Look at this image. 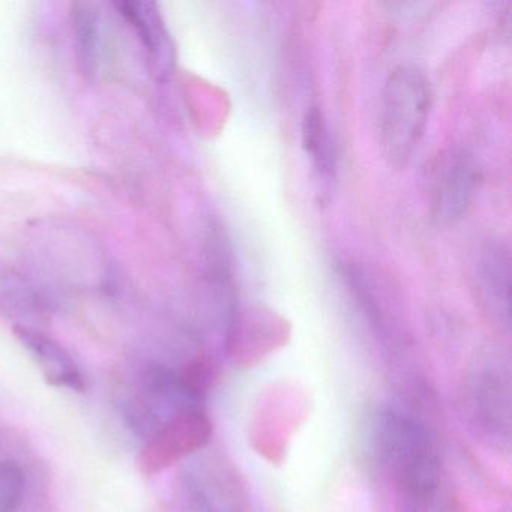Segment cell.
Returning <instances> with one entry per match:
<instances>
[{
	"instance_id": "obj_1",
	"label": "cell",
	"mask_w": 512,
	"mask_h": 512,
	"mask_svg": "<svg viewBox=\"0 0 512 512\" xmlns=\"http://www.w3.org/2000/svg\"><path fill=\"white\" fill-rule=\"evenodd\" d=\"M374 440L400 487L416 502L433 499L440 482V455L430 430L412 416L386 409L374 422Z\"/></svg>"
},
{
	"instance_id": "obj_2",
	"label": "cell",
	"mask_w": 512,
	"mask_h": 512,
	"mask_svg": "<svg viewBox=\"0 0 512 512\" xmlns=\"http://www.w3.org/2000/svg\"><path fill=\"white\" fill-rule=\"evenodd\" d=\"M433 107V88L416 65L395 68L382 92L380 143L386 160L403 166L424 137Z\"/></svg>"
},
{
	"instance_id": "obj_3",
	"label": "cell",
	"mask_w": 512,
	"mask_h": 512,
	"mask_svg": "<svg viewBox=\"0 0 512 512\" xmlns=\"http://www.w3.org/2000/svg\"><path fill=\"white\" fill-rule=\"evenodd\" d=\"M481 184V170L467 152H451L433 170L431 203L439 223L461 220L469 211Z\"/></svg>"
},
{
	"instance_id": "obj_4",
	"label": "cell",
	"mask_w": 512,
	"mask_h": 512,
	"mask_svg": "<svg viewBox=\"0 0 512 512\" xmlns=\"http://www.w3.org/2000/svg\"><path fill=\"white\" fill-rule=\"evenodd\" d=\"M211 431L212 425L205 413L199 409L182 410L149 443L140 460L142 469L151 473L173 464L206 445Z\"/></svg>"
},
{
	"instance_id": "obj_5",
	"label": "cell",
	"mask_w": 512,
	"mask_h": 512,
	"mask_svg": "<svg viewBox=\"0 0 512 512\" xmlns=\"http://www.w3.org/2000/svg\"><path fill=\"white\" fill-rule=\"evenodd\" d=\"M118 13L136 29L155 71L167 76L175 64V46L154 2H116Z\"/></svg>"
},
{
	"instance_id": "obj_6",
	"label": "cell",
	"mask_w": 512,
	"mask_h": 512,
	"mask_svg": "<svg viewBox=\"0 0 512 512\" xmlns=\"http://www.w3.org/2000/svg\"><path fill=\"white\" fill-rule=\"evenodd\" d=\"M302 146L313 167L319 203L329 200L337 175V154L325 116L319 107H310L302 119Z\"/></svg>"
},
{
	"instance_id": "obj_7",
	"label": "cell",
	"mask_w": 512,
	"mask_h": 512,
	"mask_svg": "<svg viewBox=\"0 0 512 512\" xmlns=\"http://www.w3.org/2000/svg\"><path fill=\"white\" fill-rule=\"evenodd\" d=\"M16 334L31 350L32 356L37 359L47 382L61 388L73 389V391L82 392L85 389V382L79 368L61 344L25 326H17Z\"/></svg>"
},
{
	"instance_id": "obj_8",
	"label": "cell",
	"mask_w": 512,
	"mask_h": 512,
	"mask_svg": "<svg viewBox=\"0 0 512 512\" xmlns=\"http://www.w3.org/2000/svg\"><path fill=\"white\" fill-rule=\"evenodd\" d=\"M77 53L86 76H95L103 61L104 37L100 7L92 2H77L71 11Z\"/></svg>"
},
{
	"instance_id": "obj_9",
	"label": "cell",
	"mask_w": 512,
	"mask_h": 512,
	"mask_svg": "<svg viewBox=\"0 0 512 512\" xmlns=\"http://www.w3.org/2000/svg\"><path fill=\"white\" fill-rule=\"evenodd\" d=\"M478 283L490 307L509 320V292H511V260L502 247H488L482 253L478 268Z\"/></svg>"
},
{
	"instance_id": "obj_10",
	"label": "cell",
	"mask_w": 512,
	"mask_h": 512,
	"mask_svg": "<svg viewBox=\"0 0 512 512\" xmlns=\"http://www.w3.org/2000/svg\"><path fill=\"white\" fill-rule=\"evenodd\" d=\"M479 391H481L479 407H481L482 418L491 427L509 428V398L499 379L487 377Z\"/></svg>"
},
{
	"instance_id": "obj_11",
	"label": "cell",
	"mask_w": 512,
	"mask_h": 512,
	"mask_svg": "<svg viewBox=\"0 0 512 512\" xmlns=\"http://www.w3.org/2000/svg\"><path fill=\"white\" fill-rule=\"evenodd\" d=\"M25 493V475L13 461L0 464V512H16Z\"/></svg>"
}]
</instances>
